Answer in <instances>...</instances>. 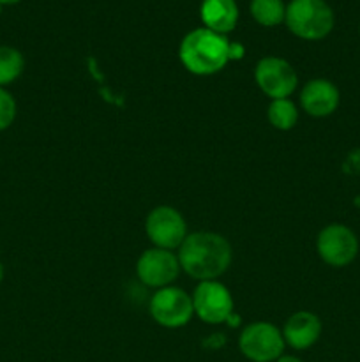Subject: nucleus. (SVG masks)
<instances>
[{
  "instance_id": "obj_1",
  "label": "nucleus",
  "mask_w": 360,
  "mask_h": 362,
  "mask_svg": "<svg viewBox=\"0 0 360 362\" xmlns=\"http://www.w3.org/2000/svg\"><path fill=\"white\" fill-rule=\"evenodd\" d=\"M180 267L194 279L212 281L228 271L232 264V246L214 232H194L186 237L179 251Z\"/></svg>"
},
{
  "instance_id": "obj_2",
  "label": "nucleus",
  "mask_w": 360,
  "mask_h": 362,
  "mask_svg": "<svg viewBox=\"0 0 360 362\" xmlns=\"http://www.w3.org/2000/svg\"><path fill=\"white\" fill-rule=\"evenodd\" d=\"M229 39L208 28H194L182 39L179 57L184 67L198 76L219 73L229 62Z\"/></svg>"
},
{
  "instance_id": "obj_3",
  "label": "nucleus",
  "mask_w": 360,
  "mask_h": 362,
  "mask_svg": "<svg viewBox=\"0 0 360 362\" xmlns=\"http://www.w3.org/2000/svg\"><path fill=\"white\" fill-rule=\"evenodd\" d=\"M284 23L304 41H321L332 32L335 16L325 0H292L286 6Z\"/></svg>"
},
{
  "instance_id": "obj_4",
  "label": "nucleus",
  "mask_w": 360,
  "mask_h": 362,
  "mask_svg": "<svg viewBox=\"0 0 360 362\" xmlns=\"http://www.w3.org/2000/svg\"><path fill=\"white\" fill-rule=\"evenodd\" d=\"M282 332L270 322H254L247 325L239 339L240 352L253 362L277 361L284 352Z\"/></svg>"
},
{
  "instance_id": "obj_5",
  "label": "nucleus",
  "mask_w": 360,
  "mask_h": 362,
  "mask_svg": "<svg viewBox=\"0 0 360 362\" xmlns=\"http://www.w3.org/2000/svg\"><path fill=\"white\" fill-rule=\"evenodd\" d=\"M150 315L161 327L179 329L191 322L194 315L193 297L176 286H164L152 296Z\"/></svg>"
},
{
  "instance_id": "obj_6",
  "label": "nucleus",
  "mask_w": 360,
  "mask_h": 362,
  "mask_svg": "<svg viewBox=\"0 0 360 362\" xmlns=\"http://www.w3.org/2000/svg\"><path fill=\"white\" fill-rule=\"evenodd\" d=\"M316 251L330 267H346L359 255V239L346 225L332 223L318 233Z\"/></svg>"
},
{
  "instance_id": "obj_7",
  "label": "nucleus",
  "mask_w": 360,
  "mask_h": 362,
  "mask_svg": "<svg viewBox=\"0 0 360 362\" xmlns=\"http://www.w3.org/2000/svg\"><path fill=\"white\" fill-rule=\"evenodd\" d=\"M148 240L161 250H175L182 246L187 237V225L184 216L169 205L152 209L145 221Z\"/></svg>"
},
{
  "instance_id": "obj_8",
  "label": "nucleus",
  "mask_w": 360,
  "mask_h": 362,
  "mask_svg": "<svg viewBox=\"0 0 360 362\" xmlns=\"http://www.w3.org/2000/svg\"><path fill=\"white\" fill-rule=\"evenodd\" d=\"M258 87L265 95L275 99H288L299 83L295 69L292 64L279 57H265L256 64L254 69Z\"/></svg>"
},
{
  "instance_id": "obj_9",
  "label": "nucleus",
  "mask_w": 360,
  "mask_h": 362,
  "mask_svg": "<svg viewBox=\"0 0 360 362\" xmlns=\"http://www.w3.org/2000/svg\"><path fill=\"white\" fill-rule=\"evenodd\" d=\"M194 313L205 324L217 325L228 320L233 313V297L219 281H200L193 296Z\"/></svg>"
},
{
  "instance_id": "obj_10",
  "label": "nucleus",
  "mask_w": 360,
  "mask_h": 362,
  "mask_svg": "<svg viewBox=\"0 0 360 362\" xmlns=\"http://www.w3.org/2000/svg\"><path fill=\"white\" fill-rule=\"evenodd\" d=\"M180 272V262L175 253L161 247L147 250L136 264V274L143 285L152 288H164L176 279Z\"/></svg>"
},
{
  "instance_id": "obj_11",
  "label": "nucleus",
  "mask_w": 360,
  "mask_h": 362,
  "mask_svg": "<svg viewBox=\"0 0 360 362\" xmlns=\"http://www.w3.org/2000/svg\"><path fill=\"white\" fill-rule=\"evenodd\" d=\"M341 94L339 88L325 78L307 81L300 94V105L311 117H328L337 110Z\"/></svg>"
},
{
  "instance_id": "obj_12",
  "label": "nucleus",
  "mask_w": 360,
  "mask_h": 362,
  "mask_svg": "<svg viewBox=\"0 0 360 362\" xmlns=\"http://www.w3.org/2000/svg\"><path fill=\"white\" fill-rule=\"evenodd\" d=\"M321 320L311 311H296L286 320L282 338L295 350H307L320 339Z\"/></svg>"
},
{
  "instance_id": "obj_13",
  "label": "nucleus",
  "mask_w": 360,
  "mask_h": 362,
  "mask_svg": "<svg viewBox=\"0 0 360 362\" xmlns=\"http://www.w3.org/2000/svg\"><path fill=\"white\" fill-rule=\"evenodd\" d=\"M200 16L205 28L226 35L239 23V7L235 0H203Z\"/></svg>"
},
{
  "instance_id": "obj_14",
  "label": "nucleus",
  "mask_w": 360,
  "mask_h": 362,
  "mask_svg": "<svg viewBox=\"0 0 360 362\" xmlns=\"http://www.w3.org/2000/svg\"><path fill=\"white\" fill-rule=\"evenodd\" d=\"M249 11L261 27H277L286 18V4L282 0H251Z\"/></svg>"
},
{
  "instance_id": "obj_15",
  "label": "nucleus",
  "mask_w": 360,
  "mask_h": 362,
  "mask_svg": "<svg viewBox=\"0 0 360 362\" xmlns=\"http://www.w3.org/2000/svg\"><path fill=\"white\" fill-rule=\"evenodd\" d=\"M25 69V59L21 52L13 46H0V87L6 88L21 76Z\"/></svg>"
},
{
  "instance_id": "obj_16",
  "label": "nucleus",
  "mask_w": 360,
  "mask_h": 362,
  "mask_svg": "<svg viewBox=\"0 0 360 362\" xmlns=\"http://www.w3.org/2000/svg\"><path fill=\"white\" fill-rule=\"evenodd\" d=\"M268 120L279 131H289L299 120L296 106L289 99H275L268 106Z\"/></svg>"
},
{
  "instance_id": "obj_17",
  "label": "nucleus",
  "mask_w": 360,
  "mask_h": 362,
  "mask_svg": "<svg viewBox=\"0 0 360 362\" xmlns=\"http://www.w3.org/2000/svg\"><path fill=\"white\" fill-rule=\"evenodd\" d=\"M14 119H16V101L11 92L0 87V131H6L7 127L13 126Z\"/></svg>"
},
{
  "instance_id": "obj_18",
  "label": "nucleus",
  "mask_w": 360,
  "mask_h": 362,
  "mask_svg": "<svg viewBox=\"0 0 360 362\" xmlns=\"http://www.w3.org/2000/svg\"><path fill=\"white\" fill-rule=\"evenodd\" d=\"M346 168H352V173H360V148L349 152L348 159H346Z\"/></svg>"
},
{
  "instance_id": "obj_19",
  "label": "nucleus",
  "mask_w": 360,
  "mask_h": 362,
  "mask_svg": "<svg viewBox=\"0 0 360 362\" xmlns=\"http://www.w3.org/2000/svg\"><path fill=\"white\" fill-rule=\"evenodd\" d=\"M244 57V46L240 42H229V60L242 59Z\"/></svg>"
},
{
  "instance_id": "obj_20",
  "label": "nucleus",
  "mask_w": 360,
  "mask_h": 362,
  "mask_svg": "<svg viewBox=\"0 0 360 362\" xmlns=\"http://www.w3.org/2000/svg\"><path fill=\"white\" fill-rule=\"evenodd\" d=\"M226 324H228L229 327H236V325L240 324V317H239V315H236V317H235V313H232L228 317V320H226Z\"/></svg>"
},
{
  "instance_id": "obj_21",
  "label": "nucleus",
  "mask_w": 360,
  "mask_h": 362,
  "mask_svg": "<svg viewBox=\"0 0 360 362\" xmlns=\"http://www.w3.org/2000/svg\"><path fill=\"white\" fill-rule=\"evenodd\" d=\"M275 362H304V361H300L299 357H293V356H281Z\"/></svg>"
},
{
  "instance_id": "obj_22",
  "label": "nucleus",
  "mask_w": 360,
  "mask_h": 362,
  "mask_svg": "<svg viewBox=\"0 0 360 362\" xmlns=\"http://www.w3.org/2000/svg\"><path fill=\"white\" fill-rule=\"evenodd\" d=\"M18 2H21V0H0V6H14Z\"/></svg>"
},
{
  "instance_id": "obj_23",
  "label": "nucleus",
  "mask_w": 360,
  "mask_h": 362,
  "mask_svg": "<svg viewBox=\"0 0 360 362\" xmlns=\"http://www.w3.org/2000/svg\"><path fill=\"white\" fill-rule=\"evenodd\" d=\"M4 274H6V271H4V265H2V262H0V283H2Z\"/></svg>"
},
{
  "instance_id": "obj_24",
  "label": "nucleus",
  "mask_w": 360,
  "mask_h": 362,
  "mask_svg": "<svg viewBox=\"0 0 360 362\" xmlns=\"http://www.w3.org/2000/svg\"><path fill=\"white\" fill-rule=\"evenodd\" d=\"M359 34H360V25H359Z\"/></svg>"
}]
</instances>
